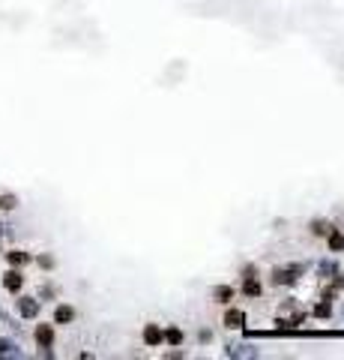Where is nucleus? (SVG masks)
<instances>
[{"instance_id":"4","label":"nucleus","mask_w":344,"mask_h":360,"mask_svg":"<svg viewBox=\"0 0 344 360\" xmlns=\"http://www.w3.org/2000/svg\"><path fill=\"white\" fill-rule=\"evenodd\" d=\"M243 324H246V312H243V309H234V306H231V309L225 312V327H231V330H240Z\"/></svg>"},{"instance_id":"17","label":"nucleus","mask_w":344,"mask_h":360,"mask_svg":"<svg viewBox=\"0 0 344 360\" xmlns=\"http://www.w3.org/2000/svg\"><path fill=\"white\" fill-rule=\"evenodd\" d=\"M0 207H15V195H3V198H0Z\"/></svg>"},{"instance_id":"8","label":"nucleus","mask_w":344,"mask_h":360,"mask_svg":"<svg viewBox=\"0 0 344 360\" xmlns=\"http://www.w3.org/2000/svg\"><path fill=\"white\" fill-rule=\"evenodd\" d=\"M327 243H330V252H344V234H342V231L330 228V234H327Z\"/></svg>"},{"instance_id":"6","label":"nucleus","mask_w":344,"mask_h":360,"mask_svg":"<svg viewBox=\"0 0 344 360\" xmlns=\"http://www.w3.org/2000/svg\"><path fill=\"white\" fill-rule=\"evenodd\" d=\"M3 285H6V291H21V285H24V276H21L18 270H6V276H3Z\"/></svg>"},{"instance_id":"2","label":"nucleus","mask_w":344,"mask_h":360,"mask_svg":"<svg viewBox=\"0 0 344 360\" xmlns=\"http://www.w3.org/2000/svg\"><path fill=\"white\" fill-rule=\"evenodd\" d=\"M141 339H144V345H147V348H159V345L165 342V333H162V327H159V324H144Z\"/></svg>"},{"instance_id":"14","label":"nucleus","mask_w":344,"mask_h":360,"mask_svg":"<svg viewBox=\"0 0 344 360\" xmlns=\"http://www.w3.org/2000/svg\"><path fill=\"white\" fill-rule=\"evenodd\" d=\"M315 315H318V318H330V315H333V306H330V300H327V297L315 306Z\"/></svg>"},{"instance_id":"16","label":"nucleus","mask_w":344,"mask_h":360,"mask_svg":"<svg viewBox=\"0 0 344 360\" xmlns=\"http://www.w3.org/2000/svg\"><path fill=\"white\" fill-rule=\"evenodd\" d=\"M321 273H324L327 279H333V273H336V264H333V261H324V264H321Z\"/></svg>"},{"instance_id":"9","label":"nucleus","mask_w":344,"mask_h":360,"mask_svg":"<svg viewBox=\"0 0 344 360\" xmlns=\"http://www.w3.org/2000/svg\"><path fill=\"white\" fill-rule=\"evenodd\" d=\"M72 318H75V309H72V306H66V303H63V306H57V309H54V321H57V324H69Z\"/></svg>"},{"instance_id":"11","label":"nucleus","mask_w":344,"mask_h":360,"mask_svg":"<svg viewBox=\"0 0 344 360\" xmlns=\"http://www.w3.org/2000/svg\"><path fill=\"white\" fill-rule=\"evenodd\" d=\"M6 261H9L12 267H21V264H27V261H30V255H27V252H21V249H12V252H6Z\"/></svg>"},{"instance_id":"1","label":"nucleus","mask_w":344,"mask_h":360,"mask_svg":"<svg viewBox=\"0 0 344 360\" xmlns=\"http://www.w3.org/2000/svg\"><path fill=\"white\" fill-rule=\"evenodd\" d=\"M300 273H303L300 264H294V267H276V270H273V282H276V285H294Z\"/></svg>"},{"instance_id":"15","label":"nucleus","mask_w":344,"mask_h":360,"mask_svg":"<svg viewBox=\"0 0 344 360\" xmlns=\"http://www.w3.org/2000/svg\"><path fill=\"white\" fill-rule=\"evenodd\" d=\"M0 354H3V357H21L18 345H12V342H3V339H0Z\"/></svg>"},{"instance_id":"10","label":"nucleus","mask_w":344,"mask_h":360,"mask_svg":"<svg viewBox=\"0 0 344 360\" xmlns=\"http://www.w3.org/2000/svg\"><path fill=\"white\" fill-rule=\"evenodd\" d=\"M213 297H216L219 303H231V300H234V288H231V285H216V288H213Z\"/></svg>"},{"instance_id":"13","label":"nucleus","mask_w":344,"mask_h":360,"mask_svg":"<svg viewBox=\"0 0 344 360\" xmlns=\"http://www.w3.org/2000/svg\"><path fill=\"white\" fill-rule=\"evenodd\" d=\"M330 228H333V225H330V222H324V219H315V222H312V231H315L318 237H327V234H330Z\"/></svg>"},{"instance_id":"12","label":"nucleus","mask_w":344,"mask_h":360,"mask_svg":"<svg viewBox=\"0 0 344 360\" xmlns=\"http://www.w3.org/2000/svg\"><path fill=\"white\" fill-rule=\"evenodd\" d=\"M165 333V342L168 345H183V330L180 327H168V330H162Z\"/></svg>"},{"instance_id":"18","label":"nucleus","mask_w":344,"mask_h":360,"mask_svg":"<svg viewBox=\"0 0 344 360\" xmlns=\"http://www.w3.org/2000/svg\"><path fill=\"white\" fill-rule=\"evenodd\" d=\"M39 264H42V267H45V270H48V267H54V261H51V258H48V255H42V258H39Z\"/></svg>"},{"instance_id":"3","label":"nucleus","mask_w":344,"mask_h":360,"mask_svg":"<svg viewBox=\"0 0 344 360\" xmlns=\"http://www.w3.org/2000/svg\"><path fill=\"white\" fill-rule=\"evenodd\" d=\"M33 336H36L39 348H51V345H54V327H51V324H39Z\"/></svg>"},{"instance_id":"7","label":"nucleus","mask_w":344,"mask_h":360,"mask_svg":"<svg viewBox=\"0 0 344 360\" xmlns=\"http://www.w3.org/2000/svg\"><path fill=\"white\" fill-rule=\"evenodd\" d=\"M243 294H246V297H261V282H258V276H243Z\"/></svg>"},{"instance_id":"5","label":"nucleus","mask_w":344,"mask_h":360,"mask_svg":"<svg viewBox=\"0 0 344 360\" xmlns=\"http://www.w3.org/2000/svg\"><path fill=\"white\" fill-rule=\"evenodd\" d=\"M18 312H21L24 318H36V315H39V300H33V297H21V300H18Z\"/></svg>"}]
</instances>
